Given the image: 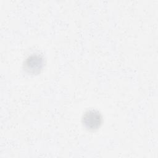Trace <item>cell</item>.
<instances>
[{
    "label": "cell",
    "instance_id": "cell-1",
    "mask_svg": "<svg viewBox=\"0 0 158 158\" xmlns=\"http://www.w3.org/2000/svg\"><path fill=\"white\" fill-rule=\"evenodd\" d=\"M102 117L101 113L95 110L90 109L86 111L82 117V123L85 128L89 130H95L101 125Z\"/></svg>",
    "mask_w": 158,
    "mask_h": 158
},
{
    "label": "cell",
    "instance_id": "cell-2",
    "mask_svg": "<svg viewBox=\"0 0 158 158\" xmlns=\"http://www.w3.org/2000/svg\"><path fill=\"white\" fill-rule=\"evenodd\" d=\"M44 64V57L39 54H33L28 56L23 63L24 70L31 74L39 73Z\"/></svg>",
    "mask_w": 158,
    "mask_h": 158
}]
</instances>
